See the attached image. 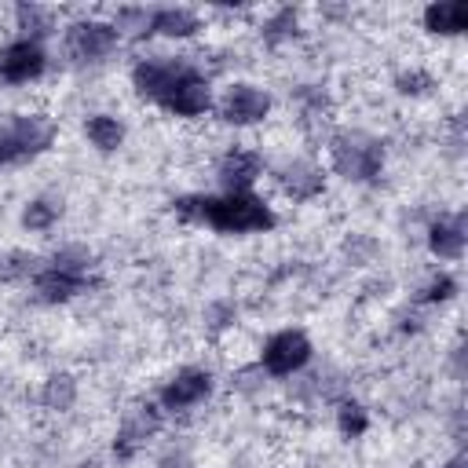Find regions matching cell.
<instances>
[{
    "mask_svg": "<svg viewBox=\"0 0 468 468\" xmlns=\"http://www.w3.org/2000/svg\"><path fill=\"white\" fill-rule=\"evenodd\" d=\"M183 216H197L223 234H256L274 227V212L252 194H223V197H186L179 201Z\"/></svg>",
    "mask_w": 468,
    "mask_h": 468,
    "instance_id": "1",
    "label": "cell"
},
{
    "mask_svg": "<svg viewBox=\"0 0 468 468\" xmlns=\"http://www.w3.org/2000/svg\"><path fill=\"white\" fill-rule=\"evenodd\" d=\"M55 139V128L40 113H15L0 124V168L4 165H22L37 154H44Z\"/></svg>",
    "mask_w": 468,
    "mask_h": 468,
    "instance_id": "2",
    "label": "cell"
},
{
    "mask_svg": "<svg viewBox=\"0 0 468 468\" xmlns=\"http://www.w3.org/2000/svg\"><path fill=\"white\" fill-rule=\"evenodd\" d=\"M333 168L344 179H373L384 168V150L377 139L362 135V132H347L333 139Z\"/></svg>",
    "mask_w": 468,
    "mask_h": 468,
    "instance_id": "3",
    "label": "cell"
},
{
    "mask_svg": "<svg viewBox=\"0 0 468 468\" xmlns=\"http://www.w3.org/2000/svg\"><path fill=\"white\" fill-rule=\"evenodd\" d=\"M48 66V55L40 48V40L33 37H22V40H11L7 48H0V80L7 84H29L44 73Z\"/></svg>",
    "mask_w": 468,
    "mask_h": 468,
    "instance_id": "4",
    "label": "cell"
},
{
    "mask_svg": "<svg viewBox=\"0 0 468 468\" xmlns=\"http://www.w3.org/2000/svg\"><path fill=\"white\" fill-rule=\"evenodd\" d=\"M157 102H161L168 113H176V117H197V113H205V110L212 106V88H208V80L190 66Z\"/></svg>",
    "mask_w": 468,
    "mask_h": 468,
    "instance_id": "5",
    "label": "cell"
},
{
    "mask_svg": "<svg viewBox=\"0 0 468 468\" xmlns=\"http://www.w3.org/2000/svg\"><path fill=\"white\" fill-rule=\"evenodd\" d=\"M311 358V340L300 333V329H285V333H274L263 347V366L267 373L274 377H289L296 373L300 366H307Z\"/></svg>",
    "mask_w": 468,
    "mask_h": 468,
    "instance_id": "6",
    "label": "cell"
},
{
    "mask_svg": "<svg viewBox=\"0 0 468 468\" xmlns=\"http://www.w3.org/2000/svg\"><path fill=\"white\" fill-rule=\"evenodd\" d=\"M267 113H271V95L256 84H234L219 102V117L227 124H256Z\"/></svg>",
    "mask_w": 468,
    "mask_h": 468,
    "instance_id": "7",
    "label": "cell"
},
{
    "mask_svg": "<svg viewBox=\"0 0 468 468\" xmlns=\"http://www.w3.org/2000/svg\"><path fill=\"white\" fill-rule=\"evenodd\" d=\"M186 69H190V62H183V58H143L132 69V80H135L139 95H146V99L157 102Z\"/></svg>",
    "mask_w": 468,
    "mask_h": 468,
    "instance_id": "8",
    "label": "cell"
},
{
    "mask_svg": "<svg viewBox=\"0 0 468 468\" xmlns=\"http://www.w3.org/2000/svg\"><path fill=\"white\" fill-rule=\"evenodd\" d=\"M66 48L73 58H102L117 48V26L110 22H77L66 33Z\"/></svg>",
    "mask_w": 468,
    "mask_h": 468,
    "instance_id": "9",
    "label": "cell"
},
{
    "mask_svg": "<svg viewBox=\"0 0 468 468\" xmlns=\"http://www.w3.org/2000/svg\"><path fill=\"white\" fill-rule=\"evenodd\" d=\"M208 391H212L208 369H183V373H176V377L161 388V406H165V410H190V406H197Z\"/></svg>",
    "mask_w": 468,
    "mask_h": 468,
    "instance_id": "10",
    "label": "cell"
},
{
    "mask_svg": "<svg viewBox=\"0 0 468 468\" xmlns=\"http://www.w3.org/2000/svg\"><path fill=\"white\" fill-rule=\"evenodd\" d=\"M33 285H37V296H40V300H48V303H62V300L84 292L88 274H84V271H69V267L51 263V267H44V271L37 274Z\"/></svg>",
    "mask_w": 468,
    "mask_h": 468,
    "instance_id": "11",
    "label": "cell"
},
{
    "mask_svg": "<svg viewBox=\"0 0 468 468\" xmlns=\"http://www.w3.org/2000/svg\"><path fill=\"white\" fill-rule=\"evenodd\" d=\"M260 179V157L252 150H230L219 161V183L227 194H249V186Z\"/></svg>",
    "mask_w": 468,
    "mask_h": 468,
    "instance_id": "12",
    "label": "cell"
},
{
    "mask_svg": "<svg viewBox=\"0 0 468 468\" xmlns=\"http://www.w3.org/2000/svg\"><path fill=\"white\" fill-rule=\"evenodd\" d=\"M468 26V4L461 0H439L424 7V29L442 33V37H457Z\"/></svg>",
    "mask_w": 468,
    "mask_h": 468,
    "instance_id": "13",
    "label": "cell"
},
{
    "mask_svg": "<svg viewBox=\"0 0 468 468\" xmlns=\"http://www.w3.org/2000/svg\"><path fill=\"white\" fill-rule=\"evenodd\" d=\"M428 245L439 260H457L464 252V223L461 219H439L428 230Z\"/></svg>",
    "mask_w": 468,
    "mask_h": 468,
    "instance_id": "14",
    "label": "cell"
},
{
    "mask_svg": "<svg viewBox=\"0 0 468 468\" xmlns=\"http://www.w3.org/2000/svg\"><path fill=\"white\" fill-rule=\"evenodd\" d=\"M150 29L161 33V37H190V33L201 29V22L186 7H165V11H154L150 15Z\"/></svg>",
    "mask_w": 468,
    "mask_h": 468,
    "instance_id": "15",
    "label": "cell"
},
{
    "mask_svg": "<svg viewBox=\"0 0 468 468\" xmlns=\"http://www.w3.org/2000/svg\"><path fill=\"white\" fill-rule=\"evenodd\" d=\"M84 135L91 139V146L110 154V150H117L124 143V124L117 117H110V113H95V117L84 121Z\"/></svg>",
    "mask_w": 468,
    "mask_h": 468,
    "instance_id": "16",
    "label": "cell"
},
{
    "mask_svg": "<svg viewBox=\"0 0 468 468\" xmlns=\"http://www.w3.org/2000/svg\"><path fill=\"white\" fill-rule=\"evenodd\" d=\"M282 183H285V190L292 194V197H314L318 190H322V176H318V168L314 165H307V161H292L285 172H282Z\"/></svg>",
    "mask_w": 468,
    "mask_h": 468,
    "instance_id": "17",
    "label": "cell"
},
{
    "mask_svg": "<svg viewBox=\"0 0 468 468\" xmlns=\"http://www.w3.org/2000/svg\"><path fill=\"white\" fill-rule=\"evenodd\" d=\"M55 219H58V205L55 201H44V197L29 201L26 212H22V227H29V230H48Z\"/></svg>",
    "mask_w": 468,
    "mask_h": 468,
    "instance_id": "18",
    "label": "cell"
},
{
    "mask_svg": "<svg viewBox=\"0 0 468 468\" xmlns=\"http://www.w3.org/2000/svg\"><path fill=\"white\" fill-rule=\"evenodd\" d=\"M336 424H340V431L347 435V439H358L362 431H366V410L362 406H355V402H344L340 406V417H336Z\"/></svg>",
    "mask_w": 468,
    "mask_h": 468,
    "instance_id": "19",
    "label": "cell"
},
{
    "mask_svg": "<svg viewBox=\"0 0 468 468\" xmlns=\"http://www.w3.org/2000/svg\"><path fill=\"white\" fill-rule=\"evenodd\" d=\"M18 22H22V29H33V40H37V33H48L51 29V15L40 11V7H33V4H22L18 7Z\"/></svg>",
    "mask_w": 468,
    "mask_h": 468,
    "instance_id": "20",
    "label": "cell"
},
{
    "mask_svg": "<svg viewBox=\"0 0 468 468\" xmlns=\"http://www.w3.org/2000/svg\"><path fill=\"white\" fill-rule=\"evenodd\" d=\"M453 292H457V282H453L450 274H439V278H431V282H428L424 300H428V303H439V300H450Z\"/></svg>",
    "mask_w": 468,
    "mask_h": 468,
    "instance_id": "21",
    "label": "cell"
},
{
    "mask_svg": "<svg viewBox=\"0 0 468 468\" xmlns=\"http://www.w3.org/2000/svg\"><path fill=\"white\" fill-rule=\"evenodd\" d=\"M450 468H464V461H461V457H457V461H453V464H450Z\"/></svg>",
    "mask_w": 468,
    "mask_h": 468,
    "instance_id": "22",
    "label": "cell"
}]
</instances>
